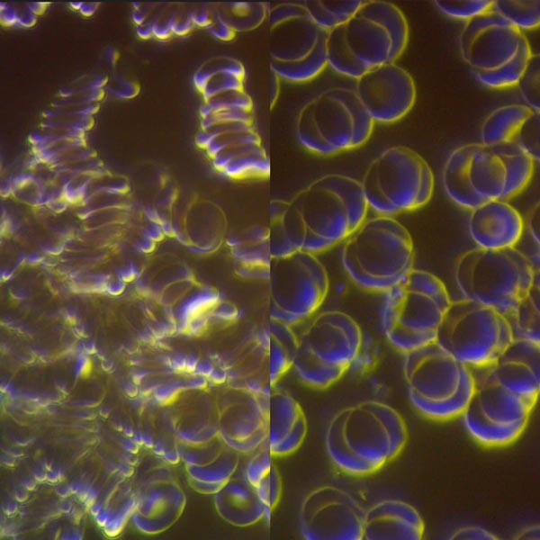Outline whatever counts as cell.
<instances>
[{
  "instance_id": "1",
  "label": "cell",
  "mask_w": 540,
  "mask_h": 540,
  "mask_svg": "<svg viewBox=\"0 0 540 540\" xmlns=\"http://www.w3.org/2000/svg\"><path fill=\"white\" fill-rule=\"evenodd\" d=\"M368 208L361 183L341 174L315 179L291 200H272L267 225L272 257L333 248L365 220Z\"/></svg>"
},
{
  "instance_id": "2",
  "label": "cell",
  "mask_w": 540,
  "mask_h": 540,
  "mask_svg": "<svg viewBox=\"0 0 540 540\" xmlns=\"http://www.w3.org/2000/svg\"><path fill=\"white\" fill-rule=\"evenodd\" d=\"M407 441L408 428L401 414L375 400H362L336 412L325 435L332 463L356 477L379 472L400 454Z\"/></svg>"
},
{
  "instance_id": "3",
  "label": "cell",
  "mask_w": 540,
  "mask_h": 540,
  "mask_svg": "<svg viewBox=\"0 0 540 540\" xmlns=\"http://www.w3.org/2000/svg\"><path fill=\"white\" fill-rule=\"evenodd\" d=\"M535 161L516 143L483 145L472 142L450 152L442 183L457 205L472 210L486 202L506 201L529 184Z\"/></svg>"
},
{
  "instance_id": "4",
  "label": "cell",
  "mask_w": 540,
  "mask_h": 540,
  "mask_svg": "<svg viewBox=\"0 0 540 540\" xmlns=\"http://www.w3.org/2000/svg\"><path fill=\"white\" fill-rule=\"evenodd\" d=\"M341 260L357 285L386 292L413 269V241L398 220L375 216L365 219L343 241Z\"/></svg>"
},
{
  "instance_id": "5",
  "label": "cell",
  "mask_w": 540,
  "mask_h": 540,
  "mask_svg": "<svg viewBox=\"0 0 540 540\" xmlns=\"http://www.w3.org/2000/svg\"><path fill=\"white\" fill-rule=\"evenodd\" d=\"M403 374L414 408L435 421L461 417L474 392L471 368L436 341L404 353Z\"/></svg>"
},
{
  "instance_id": "6",
  "label": "cell",
  "mask_w": 540,
  "mask_h": 540,
  "mask_svg": "<svg viewBox=\"0 0 540 540\" xmlns=\"http://www.w3.org/2000/svg\"><path fill=\"white\" fill-rule=\"evenodd\" d=\"M450 302L437 276L412 269L385 292L382 328L387 339L403 353L435 342Z\"/></svg>"
},
{
  "instance_id": "7",
  "label": "cell",
  "mask_w": 540,
  "mask_h": 540,
  "mask_svg": "<svg viewBox=\"0 0 540 540\" xmlns=\"http://www.w3.org/2000/svg\"><path fill=\"white\" fill-rule=\"evenodd\" d=\"M538 275L529 258L516 248L469 249L454 265L455 281L464 298L488 305L507 319Z\"/></svg>"
},
{
  "instance_id": "8",
  "label": "cell",
  "mask_w": 540,
  "mask_h": 540,
  "mask_svg": "<svg viewBox=\"0 0 540 540\" xmlns=\"http://www.w3.org/2000/svg\"><path fill=\"white\" fill-rule=\"evenodd\" d=\"M360 326L340 310L316 315L298 337L292 368L306 385L324 390L340 380L359 356Z\"/></svg>"
},
{
  "instance_id": "9",
  "label": "cell",
  "mask_w": 540,
  "mask_h": 540,
  "mask_svg": "<svg viewBox=\"0 0 540 540\" xmlns=\"http://www.w3.org/2000/svg\"><path fill=\"white\" fill-rule=\"evenodd\" d=\"M360 183L368 207L386 216L423 207L435 184L428 163L402 145L389 147L373 159Z\"/></svg>"
},
{
  "instance_id": "10",
  "label": "cell",
  "mask_w": 540,
  "mask_h": 540,
  "mask_svg": "<svg viewBox=\"0 0 540 540\" xmlns=\"http://www.w3.org/2000/svg\"><path fill=\"white\" fill-rule=\"evenodd\" d=\"M508 319L471 299L451 302L438 327L436 342L471 369L489 366L513 341Z\"/></svg>"
},
{
  "instance_id": "11",
  "label": "cell",
  "mask_w": 540,
  "mask_h": 540,
  "mask_svg": "<svg viewBox=\"0 0 540 540\" xmlns=\"http://www.w3.org/2000/svg\"><path fill=\"white\" fill-rule=\"evenodd\" d=\"M477 370L473 394L461 416L464 425L479 445L506 447L524 433L538 398Z\"/></svg>"
},
{
  "instance_id": "12",
  "label": "cell",
  "mask_w": 540,
  "mask_h": 540,
  "mask_svg": "<svg viewBox=\"0 0 540 540\" xmlns=\"http://www.w3.org/2000/svg\"><path fill=\"white\" fill-rule=\"evenodd\" d=\"M267 280L269 318L291 327L320 307L329 287L324 265L302 250L272 257Z\"/></svg>"
},
{
  "instance_id": "13",
  "label": "cell",
  "mask_w": 540,
  "mask_h": 540,
  "mask_svg": "<svg viewBox=\"0 0 540 540\" xmlns=\"http://www.w3.org/2000/svg\"><path fill=\"white\" fill-rule=\"evenodd\" d=\"M346 42L366 69L395 62L409 41V25L401 10L382 0L364 1L344 24Z\"/></svg>"
},
{
  "instance_id": "14",
  "label": "cell",
  "mask_w": 540,
  "mask_h": 540,
  "mask_svg": "<svg viewBox=\"0 0 540 540\" xmlns=\"http://www.w3.org/2000/svg\"><path fill=\"white\" fill-rule=\"evenodd\" d=\"M364 510L346 490L322 485L302 500L300 531L307 540H362Z\"/></svg>"
},
{
  "instance_id": "15",
  "label": "cell",
  "mask_w": 540,
  "mask_h": 540,
  "mask_svg": "<svg viewBox=\"0 0 540 540\" xmlns=\"http://www.w3.org/2000/svg\"><path fill=\"white\" fill-rule=\"evenodd\" d=\"M213 387L220 436L241 454L254 452L268 436L270 393L228 384Z\"/></svg>"
},
{
  "instance_id": "16",
  "label": "cell",
  "mask_w": 540,
  "mask_h": 540,
  "mask_svg": "<svg viewBox=\"0 0 540 540\" xmlns=\"http://www.w3.org/2000/svg\"><path fill=\"white\" fill-rule=\"evenodd\" d=\"M310 103L318 131L337 154L359 148L371 137L374 122L355 89L329 88Z\"/></svg>"
},
{
  "instance_id": "17",
  "label": "cell",
  "mask_w": 540,
  "mask_h": 540,
  "mask_svg": "<svg viewBox=\"0 0 540 540\" xmlns=\"http://www.w3.org/2000/svg\"><path fill=\"white\" fill-rule=\"evenodd\" d=\"M212 386L228 384L270 393V354L266 324L252 329L233 345L208 356Z\"/></svg>"
},
{
  "instance_id": "18",
  "label": "cell",
  "mask_w": 540,
  "mask_h": 540,
  "mask_svg": "<svg viewBox=\"0 0 540 540\" xmlns=\"http://www.w3.org/2000/svg\"><path fill=\"white\" fill-rule=\"evenodd\" d=\"M525 34L492 9L466 22L459 50L471 69L493 70L518 53Z\"/></svg>"
},
{
  "instance_id": "19",
  "label": "cell",
  "mask_w": 540,
  "mask_h": 540,
  "mask_svg": "<svg viewBox=\"0 0 540 540\" xmlns=\"http://www.w3.org/2000/svg\"><path fill=\"white\" fill-rule=\"evenodd\" d=\"M355 91L374 123L382 124L404 118L417 97L413 77L395 62L367 70L356 79Z\"/></svg>"
},
{
  "instance_id": "20",
  "label": "cell",
  "mask_w": 540,
  "mask_h": 540,
  "mask_svg": "<svg viewBox=\"0 0 540 540\" xmlns=\"http://www.w3.org/2000/svg\"><path fill=\"white\" fill-rule=\"evenodd\" d=\"M172 207L173 218L163 225L164 232L202 255L215 253L225 244L229 220L217 202L196 194L186 198L177 195Z\"/></svg>"
},
{
  "instance_id": "21",
  "label": "cell",
  "mask_w": 540,
  "mask_h": 540,
  "mask_svg": "<svg viewBox=\"0 0 540 540\" xmlns=\"http://www.w3.org/2000/svg\"><path fill=\"white\" fill-rule=\"evenodd\" d=\"M190 485L202 494H215L237 472L241 454L221 437L201 445L180 446Z\"/></svg>"
},
{
  "instance_id": "22",
  "label": "cell",
  "mask_w": 540,
  "mask_h": 540,
  "mask_svg": "<svg viewBox=\"0 0 540 540\" xmlns=\"http://www.w3.org/2000/svg\"><path fill=\"white\" fill-rule=\"evenodd\" d=\"M176 397L180 405L174 424L182 444L201 445L220 436L219 409L213 386L188 388Z\"/></svg>"
},
{
  "instance_id": "23",
  "label": "cell",
  "mask_w": 540,
  "mask_h": 540,
  "mask_svg": "<svg viewBox=\"0 0 540 540\" xmlns=\"http://www.w3.org/2000/svg\"><path fill=\"white\" fill-rule=\"evenodd\" d=\"M468 230L478 248H515L521 239L524 221L512 205L506 201L494 200L471 210Z\"/></svg>"
},
{
  "instance_id": "24",
  "label": "cell",
  "mask_w": 540,
  "mask_h": 540,
  "mask_svg": "<svg viewBox=\"0 0 540 540\" xmlns=\"http://www.w3.org/2000/svg\"><path fill=\"white\" fill-rule=\"evenodd\" d=\"M425 524L419 512L400 500H384L364 511L363 539L420 540Z\"/></svg>"
},
{
  "instance_id": "25",
  "label": "cell",
  "mask_w": 540,
  "mask_h": 540,
  "mask_svg": "<svg viewBox=\"0 0 540 540\" xmlns=\"http://www.w3.org/2000/svg\"><path fill=\"white\" fill-rule=\"evenodd\" d=\"M308 422L302 405L288 392H270L267 442L273 457L288 456L305 440Z\"/></svg>"
},
{
  "instance_id": "26",
  "label": "cell",
  "mask_w": 540,
  "mask_h": 540,
  "mask_svg": "<svg viewBox=\"0 0 540 540\" xmlns=\"http://www.w3.org/2000/svg\"><path fill=\"white\" fill-rule=\"evenodd\" d=\"M224 245L236 275L267 280L272 259L267 226L255 223L238 229L228 234Z\"/></svg>"
},
{
  "instance_id": "27",
  "label": "cell",
  "mask_w": 540,
  "mask_h": 540,
  "mask_svg": "<svg viewBox=\"0 0 540 540\" xmlns=\"http://www.w3.org/2000/svg\"><path fill=\"white\" fill-rule=\"evenodd\" d=\"M209 158L220 175L231 180H262L270 176V159L258 133L226 144Z\"/></svg>"
},
{
  "instance_id": "28",
  "label": "cell",
  "mask_w": 540,
  "mask_h": 540,
  "mask_svg": "<svg viewBox=\"0 0 540 540\" xmlns=\"http://www.w3.org/2000/svg\"><path fill=\"white\" fill-rule=\"evenodd\" d=\"M215 509L225 522L237 527H248L263 518L269 520L266 507L257 490L237 472L213 494Z\"/></svg>"
},
{
  "instance_id": "29",
  "label": "cell",
  "mask_w": 540,
  "mask_h": 540,
  "mask_svg": "<svg viewBox=\"0 0 540 540\" xmlns=\"http://www.w3.org/2000/svg\"><path fill=\"white\" fill-rule=\"evenodd\" d=\"M324 32L309 16L293 18L270 27L271 58L293 61L305 57Z\"/></svg>"
},
{
  "instance_id": "30",
  "label": "cell",
  "mask_w": 540,
  "mask_h": 540,
  "mask_svg": "<svg viewBox=\"0 0 540 540\" xmlns=\"http://www.w3.org/2000/svg\"><path fill=\"white\" fill-rule=\"evenodd\" d=\"M247 455L248 459L241 470L259 493L270 518L281 500L283 482L279 470L273 462L267 439Z\"/></svg>"
},
{
  "instance_id": "31",
  "label": "cell",
  "mask_w": 540,
  "mask_h": 540,
  "mask_svg": "<svg viewBox=\"0 0 540 540\" xmlns=\"http://www.w3.org/2000/svg\"><path fill=\"white\" fill-rule=\"evenodd\" d=\"M245 76V68L239 60L229 56H217L200 66L193 81L206 100L226 90L244 89Z\"/></svg>"
},
{
  "instance_id": "32",
  "label": "cell",
  "mask_w": 540,
  "mask_h": 540,
  "mask_svg": "<svg viewBox=\"0 0 540 540\" xmlns=\"http://www.w3.org/2000/svg\"><path fill=\"white\" fill-rule=\"evenodd\" d=\"M526 104H505L494 109L481 127V143L495 145L511 142L525 121L532 114Z\"/></svg>"
},
{
  "instance_id": "33",
  "label": "cell",
  "mask_w": 540,
  "mask_h": 540,
  "mask_svg": "<svg viewBox=\"0 0 540 540\" xmlns=\"http://www.w3.org/2000/svg\"><path fill=\"white\" fill-rule=\"evenodd\" d=\"M266 327L269 338L270 382L273 389L292 367L298 337L291 326L270 318Z\"/></svg>"
},
{
  "instance_id": "34",
  "label": "cell",
  "mask_w": 540,
  "mask_h": 540,
  "mask_svg": "<svg viewBox=\"0 0 540 540\" xmlns=\"http://www.w3.org/2000/svg\"><path fill=\"white\" fill-rule=\"evenodd\" d=\"M328 32L320 37L314 49L305 57L293 61H280L271 58V71L287 81L302 83L318 76L328 66L326 39Z\"/></svg>"
},
{
  "instance_id": "35",
  "label": "cell",
  "mask_w": 540,
  "mask_h": 540,
  "mask_svg": "<svg viewBox=\"0 0 540 540\" xmlns=\"http://www.w3.org/2000/svg\"><path fill=\"white\" fill-rule=\"evenodd\" d=\"M531 54L528 40L524 36L518 53L509 62L493 70L471 69V71L475 79L486 87L505 89L517 86Z\"/></svg>"
},
{
  "instance_id": "36",
  "label": "cell",
  "mask_w": 540,
  "mask_h": 540,
  "mask_svg": "<svg viewBox=\"0 0 540 540\" xmlns=\"http://www.w3.org/2000/svg\"><path fill=\"white\" fill-rule=\"evenodd\" d=\"M364 1L361 0H310L305 1L308 16L324 31L345 24L352 18Z\"/></svg>"
},
{
  "instance_id": "37",
  "label": "cell",
  "mask_w": 540,
  "mask_h": 540,
  "mask_svg": "<svg viewBox=\"0 0 540 540\" xmlns=\"http://www.w3.org/2000/svg\"><path fill=\"white\" fill-rule=\"evenodd\" d=\"M539 275L527 295L508 318L514 338H522L540 344L539 339Z\"/></svg>"
},
{
  "instance_id": "38",
  "label": "cell",
  "mask_w": 540,
  "mask_h": 540,
  "mask_svg": "<svg viewBox=\"0 0 540 540\" xmlns=\"http://www.w3.org/2000/svg\"><path fill=\"white\" fill-rule=\"evenodd\" d=\"M224 22L236 33L258 27L267 18L266 3L232 2L215 4Z\"/></svg>"
},
{
  "instance_id": "39",
  "label": "cell",
  "mask_w": 540,
  "mask_h": 540,
  "mask_svg": "<svg viewBox=\"0 0 540 540\" xmlns=\"http://www.w3.org/2000/svg\"><path fill=\"white\" fill-rule=\"evenodd\" d=\"M326 54L328 66L342 76L356 80L367 71L351 53L346 42L344 24L328 32Z\"/></svg>"
},
{
  "instance_id": "40",
  "label": "cell",
  "mask_w": 540,
  "mask_h": 540,
  "mask_svg": "<svg viewBox=\"0 0 540 540\" xmlns=\"http://www.w3.org/2000/svg\"><path fill=\"white\" fill-rule=\"evenodd\" d=\"M492 10L521 32L536 30L540 25L539 0H496Z\"/></svg>"
},
{
  "instance_id": "41",
  "label": "cell",
  "mask_w": 540,
  "mask_h": 540,
  "mask_svg": "<svg viewBox=\"0 0 540 540\" xmlns=\"http://www.w3.org/2000/svg\"><path fill=\"white\" fill-rule=\"evenodd\" d=\"M296 136L299 142L308 150L320 156H331L336 151L321 138L312 118L310 103L300 111L296 121Z\"/></svg>"
},
{
  "instance_id": "42",
  "label": "cell",
  "mask_w": 540,
  "mask_h": 540,
  "mask_svg": "<svg viewBox=\"0 0 540 540\" xmlns=\"http://www.w3.org/2000/svg\"><path fill=\"white\" fill-rule=\"evenodd\" d=\"M517 86L526 105L532 110L540 111V55L538 53L532 52Z\"/></svg>"
},
{
  "instance_id": "43",
  "label": "cell",
  "mask_w": 540,
  "mask_h": 540,
  "mask_svg": "<svg viewBox=\"0 0 540 540\" xmlns=\"http://www.w3.org/2000/svg\"><path fill=\"white\" fill-rule=\"evenodd\" d=\"M435 6L445 15L464 22L492 9L491 0H436Z\"/></svg>"
},
{
  "instance_id": "44",
  "label": "cell",
  "mask_w": 540,
  "mask_h": 540,
  "mask_svg": "<svg viewBox=\"0 0 540 540\" xmlns=\"http://www.w3.org/2000/svg\"><path fill=\"white\" fill-rule=\"evenodd\" d=\"M540 111H534L525 121L511 142L516 143L535 162L539 161Z\"/></svg>"
},
{
  "instance_id": "45",
  "label": "cell",
  "mask_w": 540,
  "mask_h": 540,
  "mask_svg": "<svg viewBox=\"0 0 540 540\" xmlns=\"http://www.w3.org/2000/svg\"><path fill=\"white\" fill-rule=\"evenodd\" d=\"M223 108L253 109V102L244 89L226 90L204 100L200 115L202 117L211 111Z\"/></svg>"
},
{
  "instance_id": "46",
  "label": "cell",
  "mask_w": 540,
  "mask_h": 540,
  "mask_svg": "<svg viewBox=\"0 0 540 540\" xmlns=\"http://www.w3.org/2000/svg\"><path fill=\"white\" fill-rule=\"evenodd\" d=\"M222 122H254L253 109L223 108L211 111L201 117V129Z\"/></svg>"
},
{
  "instance_id": "47",
  "label": "cell",
  "mask_w": 540,
  "mask_h": 540,
  "mask_svg": "<svg viewBox=\"0 0 540 540\" xmlns=\"http://www.w3.org/2000/svg\"><path fill=\"white\" fill-rule=\"evenodd\" d=\"M308 16L303 4L283 3L269 9L267 22L272 27L285 21Z\"/></svg>"
},
{
  "instance_id": "48",
  "label": "cell",
  "mask_w": 540,
  "mask_h": 540,
  "mask_svg": "<svg viewBox=\"0 0 540 540\" xmlns=\"http://www.w3.org/2000/svg\"><path fill=\"white\" fill-rule=\"evenodd\" d=\"M451 540H497L495 535L485 528L474 526H464L455 530L448 537Z\"/></svg>"
},
{
  "instance_id": "49",
  "label": "cell",
  "mask_w": 540,
  "mask_h": 540,
  "mask_svg": "<svg viewBox=\"0 0 540 540\" xmlns=\"http://www.w3.org/2000/svg\"><path fill=\"white\" fill-rule=\"evenodd\" d=\"M194 27L192 8L184 6L176 8L173 23V34L184 36L190 33Z\"/></svg>"
},
{
  "instance_id": "50",
  "label": "cell",
  "mask_w": 540,
  "mask_h": 540,
  "mask_svg": "<svg viewBox=\"0 0 540 540\" xmlns=\"http://www.w3.org/2000/svg\"><path fill=\"white\" fill-rule=\"evenodd\" d=\"M212 14L211 22L206 30L216 39L223 41L230 40L234 38L235 32L220 18L215 4H212Z\"/></svg>"
},
{
  "instance_id": "51",
  "label": "cell",
  "mask_w": 540,
  "mask_h": 540,
  "mask_svg": "<svg viewBox=\"0 0 540 540\" xmlns=\"http://www.w3.org/2000/svg\"><path fill=\"white\" fill-rule=\"evenodd\" d=\"M110 89L113 95L120 98H132L139 92V87L135 83L122 78L117 79Z\"/></svg>"
},
{
  "instance_id": "52",
  "label": "cell",
  "mask_w": 540,
  "mask_h": 540,
  "mask_svg": "<svg viewBox=\"0 0 540 540\" xmlns=\"http://www.w3.org/2000/svg\"><path fill=\"white\" fill-rule=\"evenodd\" d=\"M0 10L1 22L4 26L17 25L18 14L15 6L10 4L2 3Z\"/></svg>"
},
{
  "instance_id": "53",
  "label": "cell",
  "mask_w": 540,
  "mask_h": 540,
  "mask_svg": "<svg viewBox=\"0 0 540 540\" xmlns=\"http://www.w3.org/2000/svg\"><path fill=\"white\" fill-rule=\"evenodd\" d=\"M527 228L531 237L539 245V204H536L529 212Z\"/></svg>"
},
{
  "instance_id": "54",
  "label": "cell",
  "mask_w": 540,
  "mask_h": 540,
  "mask_svg": "<svg viewBox=\"0 0 540 540\" xmlns=\"http://www.w3.org/2000/svg\"><path fill=\"white\" fill-rule=\"evenodd\" d=\"M17 8V7H16ZM18 22L17 25L23 28L32 27L37 21V15H35L28 7L27 4L23 6L17 8Z\"/></svg>"
},
{
  "instance_id": "55",
  "label": "cell",
  "mask_w": 540,
  "mask_h": 540,
  "mask_svg": "<svg viewBox=\"0 0 540 540\" xmlns=\"http://www.w3.org/2000/svg\"><path fill=\"white\" fill-rule=\"evenodd\" d=\"M539 532H540V530H539L538 525L530 526L521 530L518 534H517L513 537V539H516V540H521V539L538 540L540 538Z\"/></svg>"
},
{
  "instance_id": "56",
  "label": "cell",
  "mask_w": 540,
  "mask_h": 540,
  "mask_svg": "<svg viewBox=\"0 0 540 540\" xmlns=\"http://www.w3.org/2000/svg\"><path fill=\"white\" fill-rule=\"evenodd\" d=\"M279 79H280V77L276 74L272 72V76L270 78V106L271 107L273 105H274V104L278 98V94H279V91H280Z\"/></svg>"
},
{
  "instance_id": "57",
  "label": "cell",
  "mask_w": 540,
  "mask_h": 540,
  "mask_svg": "<svg viewBox=\"0 0 540 540\" xmlns=\"http://www.w3.org/2000/svg\"><path fill=\"white\" fill-rule=\"evenodd\" d=\"M136 32L138 36L143 40L153 37L152 22H146L141 25L136 26Z\"/></svg>"
},
{
  "instance_id": "58",
  "label": "cell",
  "mask_w": 540,
  "mask_h": 540,
  "mask_svg": "<svg viewBox=\"0 0 540 540\" xmlns=\"http://www.w3.org/2000/svg\"><path fill=\"white\" fill-rule=\"evenodd\" d=\"M98 7V3H82L79 12L82 15L89 17L93 15Z\"/></svg>"
},
{
  "instance_id": "59",
  "label": "cell",
  "mask_w": 540,
  "mask_h": 540,
  "mask_svg": "<svg viewBox=\"0 0 540 540\" xmlns=\"http://www.w3.org/2000/svg\"><path fill=\"white\" fill-rule=\"evenodd\" d=\"M132 20L136 26L141 25L147 22V14L145 11L141 9V6L132 11Z\"/></svg>"
},
{
  "instance_id": "60",
  "label": "cell",
  "mask_w": 540,
  "mask_h": 540,
  "mask_svg": "<svg viewBox=\"0 0 540 540\" xmlns=\"http://www.w3.org/2000/svg\"><path fill=\"white\" fill-rule=\"evenodd\" d=\"M29 9L35 14L39 15L45 12L47 4L41 2H33L27 4Z\"/></svg>"
},
{
  "instance_id": "61",
  "label": "cell",
  "mask_w": 540,
  "mask_h": 540,
  "mask_svg": "<svg viewBox=\"0 0 540 540\" xmlns=\"http://www.w3.org/2000/svg\"><path fill=\"white\" fill-rule=\"evenodd\" d=\"M111 519V516L106 511H102L97 515V520L101 525H106Z\"/></svg>"
},
{
  "instance_id": "62",
  "label": "cell",
  "mask_w": 540,
  "mask_h": 540,
  "mask_svg": "<svg viewBox=\"0 0 540 540\" xmlns=\"http://www.w3.org/2000/svg\"><path fill=\"white\" fill-rule=\"evenodd\" d=\"M83 2H71L69 4L74 10L79 11Z\"/></svg>"
}]
</instances>
